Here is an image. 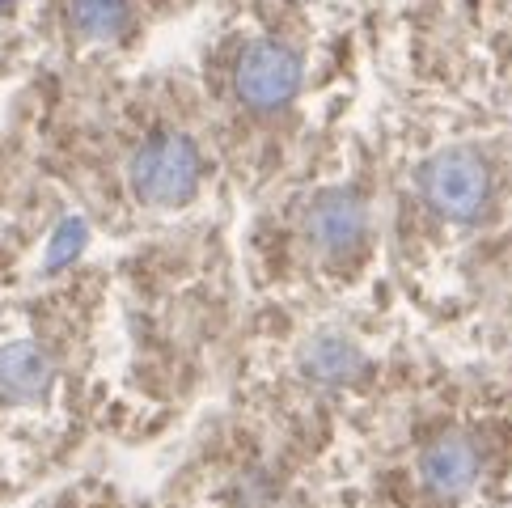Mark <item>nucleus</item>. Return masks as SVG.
I'll list each match as a JSON object with an SVG mask.
<instances>
[{
	"label": "nucleus",
	"mask_w": 512,
	"mask_h": 508,
	"mask_svg": "<svg viewBox=\"0 0 512 508\" xmlns=\"http://www.w3.org/2000/svg\"><path fill=\"white\" fill-rule=\"evenodd\" d=\"M301 369L314 377V381H331V386H339V381H352V377L364 369V360H360V352H356L347 339H339V335H318V339L305 343Z\"/></svg>",
	"instance_id": "obj_7"
},
{
	"label": "nucleus",
	"mask_w": 512,
	"mask_h": 508,
	"mask_svg": "<svg viewBox=\"0 0 512 508\" xmlns=\"http://www.w3.org/2000/svg\"><path fill=\"white\" fill-rule=\"evenodd\" d=\"M47 386H51V360L39 343L17 339L9 348H0V394L30 403V398H43Z\"/></svg>",
	"instance_id": "obj_6"
},
{
	"label": "nucleus",
	"mask_w": 512,
	"mask_h": 508,
	"mask_svg": "<svg viewBox=\"0 0 512 508\" xmlns=\"http://www.w3.org/2000/svg\"><path fill=\"white\" fill-rule=\"evenodd\" d=\"M419 479H424L428 492L436 496H462L479 479V449H474L466 437H441L424 449L419 458Z\"/></svg>",
	"instance_id": "obj_5"
},
{
	"label": "nucleus",
	"mask_w": 512,
	"mask_h": 508,
	"mask_svg": "<svg viewBox=\"0 0 512 508\" xmlns=\"http://www.w3.org/2000/svg\"><path fill=\"white\" fill-rule=\"evenodd\" d=\"M364 229H369V216H364V204L352 191H326L314 199V208H309V238L326 254L356 250Z\"/></svg>",
	"instance_id": "obj_4"
},
{
	"label": "nucleus",
	"mask_w": 512,
	"mask_h": 508,
	"mask_svg": "<svg viewBox=\"0 0 512 508\" xmlns=\"http://www.w3.org/2000/svg\"><path fill=\"white\" fill-rule=\"evenodd\" d=\"M199 187V153L187 136L161 132L144 140L132 157V191L140 204L178 208L187 204Z\"/></svg>",
	"instance_id": "obj_1"
},
{
	"label": "nucleus",
	"mask_w": 512,
	"mask_h": 508,
	"mask_svg": "<svg viewBox=\"0 0 512 508\" xmlns=\"http://www.w3.org/2000/svg\"><path fill=\"white\" fill-rule=\"evenodd\" d=\"M85 246V225L81 221H68L60 233H56V242H51V254H47V267H64L72 254H77Z\"/></svg>",
	"instance_id": "obj_9"
},
{
	"label": "nucleus",
	"mask_w": 512,
	"mask_h": 508,
	"mask_svg": "<svg viewBox=\"0 0 512 508\" xmlns=\"http://www.w3.org/2000/svg\"><path fill=\"white\" fill-rule=\"evenodd\" d=\"M5 5H13V0H0V9H5Z\"/></svg>",
	"instance_id": "obj_10"
},
{
	"label": "nucleus",
	"mask_w": 512,
	"mask_h": 508,
	"mask_svg": "<svg viewBox=\"0 0 512 508\" xmlns=\"http://www.w3.org/2000/svg\"><path fill=\"white\" fill-rule=\"evenodd\" d=\"M487 166L470 149H445L424 166V195L445 221H474L487 204Z\"/></svg>",
	"instance_id": "obj_2"
},
{
	"label": "nucleus",
	"mask_w": 512,
	"mask_h": 508,
	"mask_svg": "<svg viewBox=\"0 0 512 508\" xmlns=\"http://www.w3.org/2000/svg\"><path fill=\"white\" fill-rule=\"evenodd\" d=\"M233 85H237V98H242L250 111H280V106L297 98L301 64L280 43H250L242 51V60H237Z\"/></svg>",
	"instance_id": "obj_3"
},
{
	"label": "nucleus",
	"mask_w": 512,
	"mask_h": 508,
	"mask_svg": "<svg viewBox=\"0 0 512 508\" xmlns=\"http://www.w3.org/2000/svg\"><path fill=\"white\" fill-rule=\"evenodd\" d=\"M132 5L127 0H72V26L85 39H115L123 34Z\"/></svg>",
	"instance_id": "obj_8"
}]
</instances>
